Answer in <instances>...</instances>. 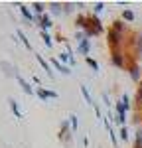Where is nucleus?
<instances>
[{"label": "nucleus", "mask_w": 142, "mask_h": 148, "mask_svg": "<svg viewBox=\"0 0 142 148\" xmlns=\"http://www.w3.org/2000/svg\"><path fill=\"white\" fill-rule=\"evenodd\" d=\"M89 16V24H87V30H85V36L91 40V38H97V36L105 34V26H103V22L99 20V16L97 14H87Z\"/></svg>", "instance_id": "obj_1"}, {"label": "nucleus", "mask_w": 142, "mask_h": 148, "mask_svg": "<svg viewBox=\"0 0 142 148\" xmlns=\"http://www.w3.org/2000/svg\"><path fill=\"white\" fill-rule=\"evenodd\" d=\"M124 44V34H120L117 30H113V28H109L106 30V46L111 51H118L120 47Z\"/></svg>", "instance_id": "obj_2"}, {"label": "nucleus", "mask_w": 142, "mask_h": 148, "mask_svg": "<svg viewBox=\"0 0 142 148\" xmlns=\"http://www.w3.org/2000/svg\"><path fill=\"white\" fill-rule=\"evenodd\" d=\"M57 138L63 146H71V140H73V130H71V123L69 119H63L61 121V126H59Z\"/></svg>", "instance_id": "obj_3"}, {"label": "nucleus", "mask_w": 142, "mask_h": 148, "mask_svg": "<svg viewBox=\"0 0 142 148\" xmlns=\"http://www.w3.org/2000/svg\"><path fill=\"white\" fill-rule=\"evenodd\" d=\"M111 63L118 69H126L128 67V57L124 56V51L122 49H118V51H111Z\"/></svg>", "instance_id": "obj_4"}, {"label": "nucleus", "mask_w": 142, "mask_h": 148, "mask_svg": "<svg viewBox=\"0 0 142 148\" xmlns=\"http://www.w3.org/2000/svg\"><path fill=\"white\" fill-rule=\"evenodd\" d=\"M47 61L51 63V67L55 69V71H59V73H63V75H71V73H73L69 65H63V63H61V61H59V59H57L55 56H51L49 59H47Z\"/></svg>", "instance_id": "obj_5"}, {"label": "nucleus", "mask_w": 142, "mask_h": 148, "mask_svg": "<svg viewBox=\"0 0 142 148\" xmlns=\"http://www.w3.org/2000/svg\"><path fill=\"white\" fill-rule=\"evenodd\" d=\"M128 75H130V79L134 81V83H140L142 81V77H140V65H138V63H136V61H128Z\"/></svg>", "instance_id": "obj_6"}, {"label": "nucleus", "mask_w": 142, "mask_h": 148, "mask_svg": "<svg viewBox=\"0 0 142 148\" xmlns=\"http://www.w3.org/2000/svg\"><path fill=\"white\" fill-rule=\"evenodd\" d=\"M36 56V59H38V63L42 65V69L46 71V75L49 77V79H53L55 75H53V67H51V63L47 61V59H44V56H40V53H34Z\"/></svg>", "instance_id": "obj_7"}, {"label": "nucleus", "mask_w": 142, "mask_h": 148, "mask_svg": "<svg viewBox=\"0 0 142 148\" xmlns=\"http://www.w3.org/2000/svg\"><path fill=\"white\" fill-rule=\"evenodd\" d=\"M77 53L83 57H89V53H91V40L89 38H85L83 42L77 44Z\"/></svg>", "instance_id": "obj_8"}, {"label": "nucleus", "mask_w": 142, "mask_h": 148, "mask_svg": "<svg viewBox=\"0 0 142 148\" xmlns=\"http://www.w3.org/2000/svg\"><path fill=\"white\" fill-rule=\"evenodd\" d=\"M16 79H18V83H20V87H22V91L26 93V95H30V97H32V95L36 93L34 85H32V83H28V81L24 79V77L20 75V73H16Z\"/></svg>", "instance_id": "obj_9"}, {"label": "nucleus", "mask_w": 142, "mask_h": 148, "mask_svg": "<svg viewBox=\"0 0 142 148\" xmlns=\"http://www.w3.org/2000/svg\"><path fill=\"white\" fill-rule=\"evenodd\" d=\"M16 8L22 12V16H24V20H26V22H36V14H32V10H30L26 4H20V2H16Z\"/></svg>", "instance_id": "obj_10"}, {"label": "nucleus", "mask_w": 142, "mask_h": 148, "mask_svg": "<svg viewBox=\"0 0 142 148\" xmlns=\"http://www.w3.org/2000/svg\"><path fill=\"white\" fill-rule=\"evenodd\" d=\"M128 44L134 46V51H136L138 56H142V34L134 32V34H132V40H128Z\"/></svg>", "instance_id": "obj_11"}, {"label": "nucleus", "mask_w": 142, "mask_h": 148, "mask_svg": "<svg viewBox=\"0 0 142 148\" xmlns=\"http://www.w3.org/2000/svg\"><path fill=\"white\" fill-rule=\"evenodd\" d=\"M87 24H89V16H87V14H77V18H75V26H77V30L85 32V30H87Z\"/></svg>", "instance_id": "obj_12"}, {"label": "nucleus", "mask_w": 142, "mask_h": 148, "mask_svg": "<svg viewBox=\"0 0 142 148\" xmlns=\"http://www.w3.org/2000/svg\"><path fill=\"white\" fill-rule=\"evenodd\" d=\"M8 107H10V111L14 113V116H16V119H24V113L20 111V107H18V103H16V99H14V97H8Z\"/></svg>", "instance_id": "obj_13"}, {"label": "nucleus", "mask_w": 142, "mask_h": 148, "mask_svg": "<svg viewBox=\"0 0 142 148\" xmlns=\"http://www.w3.org/2000/svg\"><path fill=\"white\" fill-rule=\"evenodd\" d=\"M38 26H40V30H44V32H47V30H49V28H51V26H53V22H51V16H49V14H44V16H42V20H40V24H38Z\"/></svg>", "instance_id": "obj_14"}, {"label": "nucleus", "mask_w": 142, "mask_h": 148, "mask_svg": "<svg viewBox=\"0 0 142 148\" xmlns=\"http://www.w3.org/2000/svg\"><path fill=\"white\" fill-rule=\"evenodd\" d=\"M16 36H18V40H20V42H22V44H24V47L32 51V44H30V40H28V36L24 34V32H22V30H20V28H16Z\"/></svg>", "instance_id": "obj_15"}, {"label": "nucleus", "mask_w": 142, "mask_h": 148, "mask_svg": "<svg viewBox=\"0 0 142 148\" xmlns=\"http://www.w3.org/2000/svg\"><path fill=\"white\" fill-rule=\"evenodd\" d=\"M120 20H124V22H134V20H136V14L130 10V8H124L122 14H120Z\"/></svg>", "instance_id": "obj_16"}, {"label": "nucleus", "mask_w": 142, "mask_h": 148, "mask_svg": "<svg viewBox=\"0 0 142 148\" xmlns=\"http://www.w3.org/2000/svg\"><path fill=\"white\" fill-rule=\"evenodd\" d=\"M111 28L113 30H117V32H120V34H124L126 32V24H124V20H113V24H111Z\"/></svg>", "instance_id": "obj_17"}, {"label": "nucleus", "mask_w": 142, "mask_h": 148, "mask_svg": "<svg viewBox=\"0 0 142 148\" xmlns=\"http://www.w3.org/2000/svg\"><path fill=\"white\" fill-rule=\"evenodd\" d=\"M32 8H34L36 16H44L46 14V4L44 2H32Z\"/></svg>", "instance_id": "obj_18"}, {"label": "nucleus", "mask_w": 142, "mask_h": 148, "mask_svg": "<svg viewBox=\"0 0 142 148\" xmlns=\"http://www.w3.org/2000/svg\"><path fill=\"white\" fill-rule=\"evenodd\" d=\"M47 8H49L51 14H61V12H63V4H61V2H49Z\"/></svg>", "instance_id": "obj_19"}, {"label": "nucleus", "mask_w": 142, "mask_h": 148, "mask_svg": "<svg viewBox=\"0 0 142 148\" xmlns=\"http://www.w3.org/2000/svg\"><path fill=\"white\" fill-rule=\"evenodd\" d=\"M132 148H142V128L140 126L134 132V144H132Z\"/></svg>", "instance_id": "obj_20"}, {"label": "nucleus", "mask_w": 142, "mask_h": 148, "mask_svg": "<svg viewBox=\"0 0 142 148\" xmlns=\"http://www.w3.org/2000/svg\"><path fill=\"white\" fill-rule=\"evenodd\" d=\"M128 138H130L128 128H126V126H120V128H118V140H120V142H128Z\"/></svg>", "instance_id": "obj_21"}, {"label": "nucleus", "mask_w": 142, "mask_h": 148, "mask_svg": "<svg viewBox=\"0 0 142 148\" xmlns=\"http://www.w3.org/2000/svg\"><path fill=\"white\" fill-rule=\"evenodd\" d=\"M40 38L44 40V44H46V47H51L53 46V38L47 34V32H44V30H40Z\"/></svg>", "instance_id": "obj_22"}, {"label": "nucleus", "mask_w": 142, "mask_h": 148, "mask_svg": "<svg viewBox=\"0 0 142 148\" xmlns=\"http://www.w3.org/2000/svg\"><path fill=\"white\" fill-rule=\"evenodd\" d=\"M81 95H83V97H85V101H87V105H91V107H93V105H95L93 97H91V93H89V89H87L85 85H81Z\"/></svg>", "instance_id": "obj_23"}, {"label": "nucleus", "mask_w": 142, "mask_h": 148, "mask_svg": "<svg viewBox=\"0 0 142 148\" xmlns=\"http://www.w3.org/2000/svg\"><path fill=\"white\" fill-rule=\"evenodd\" d=\"M85 63H87V65H89V67L93 69V71H99V61H97V59H95V57H85Z\"/></svg>", "instance_id": "obj_24"}, {"label": "nucleus", "mask_w": 142, "mask_h": 148, "mask_svg": "<svg viewBox=\"0 0 142 148\" xmlns=\"http://www.w3.org/2000/svg\"><path fill=\"white\" fill-rule=\"evenodd\" d=\"M69 123H71V130H73V132H77L79 121H77V114H75V113H71V114H69Z\"/></svg>", "instance_id": "obj_25"}, {"label": "nucleus", "mask_w": 142, "mask_h": 148, "mask_svg": "<svg viewBox=\"0 0 142 148\" xmlns=\"http://www.w3.org/2000/svg\"><path fill=\"white\" fill-rule=\"evenodd\" d=\"M36 95H38L44 103L49 101V99H47V95H46V87H36Z\"/></svg>", "instance_id": "obj_26"}, {"label": "nucleus", "mask_w": 142, "mask_h": 148, "mask_svg": "<svg viewBox=\"0 0 142 148\" xmlns=\"http://www.w3.org/2000/svg\"><path fill=\"white\" fill-rule=\"evenodd\" d=\"M105 10V2H95L93 4V14H101Z\"/></svg>", "instance_id": "obj_27"}, {"label": "nucleus", "mask_w": 142, "mask_h": 148, "mask_svg": "<svg viewBox=\"0 0 142 148\" xmlns=\"http://www.w3.org/2000/svg\"><path fill=\"white\" fill-rule=\"evenodd\" d=\"M115 114H126V109H124V105H122L120 101L115 105Z\"/></svg>", "instance_id": "obj_28"}, {"label": "nucleus", "mask_w": 142, "mask_h": 148, "mask_svg": "<svg viewBox=\"0 0 142 148\" xmlns=\"http://www.w3.org/2000/svg\"><path fill=\"white\" fill-rule=\"evenodd\" d=\"M73 6H75V2H63V12L65 14H71L73 12Z\"/></svg>", "instance_id": "obj_29"}, {"label": "nucleus", "mask_w": 142, "mask_h": 148, "mask_svg": "<svg viewBox=\"0 0 142 148\" xmlns=\"http://www.w3.org/2000/svg\"><path fill=\"white\" fill-rule=\"evenodd\" d=\"M120 103L124 105V109H126V111L130 109V99H128V95H122V97H120Z\"/></svg>", "instance_id": "obj_30"}, {"label": "nucleus", "mask_w": 142, "mask_h": 148, "mask_svg": "<svg viewBox=\"0 0 142 148\" xmlns=\"http://www.w3.org/2000/svg\"><path fill=\"white\" fill-rule=\"evenodd\" d=\"M93 109H95V114H97V116L101 119V109H99V105H97V103L93 105Z\"/></svg>", "instance_id": "obj_31"}, {"label": "nucleus", "mask_w": 142, "mask_h": 148, "mask_svg": "<svg viewBox=\"0 0 142 148\" xmlns=\"http://www.w3.org/2000/svg\"><path fill=\"white\" fill-rule=\"evenodd\" d=\"M103 101H105V105H106V107L111 105V103H109V97H106V93H103Z\"/></svg>", "instance_id": "obj_32"}, {"label": "nucleus", "mask_w": 142, "mask_h": 148, "mask_svg": "<svg viewBox=\"0 0 142 148\" xmlns=\"http://www.w3.org/2000/svg\"><path fill=\"white\" fill-rule=\"evenodd\" d=\"M138 85H140V89H142V81H140V83H138Z\"/></svg>", "instance_id": "obj_33"}, {"label": "nucleus", "mask_w": 142, "mask_h": 148, "mask_svg": "<svg viewBox=\"0 0 142 148\" xmlns=\"http://www.w3.org/2000/svg\"><path fill=\"white\" fill-rule=\"evenodd\" d=\"M140 113H142V111H140Z\"/></svg>", "instance_id": "obj_34"}]
</instances>
